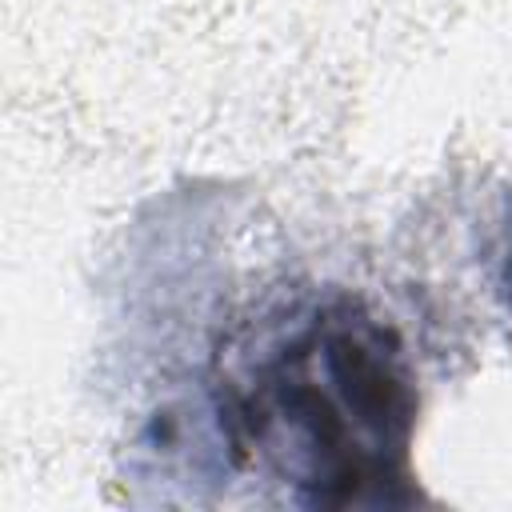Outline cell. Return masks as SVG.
Wrapping results in <instances>:
<instances>
[{"label":"cell","instance_id":"obj_2","mask_svg":"<svg viewBox=\"0 0 512 512\" xmlns=\"http://www.w3.org/2000/svg\"><path fill=\"white\" fill-rule=\"evenodd\" d=\"M500 288H504V296L512 304V236H508V252H504V264H500Z\"/></svg>","mask_w":512,"mask_h":512},{"label":"cell","instance_id":"obj_1","mask_svg":"<svg viewBox=\"0 0 512 512\" xmlns=\"http://www.w3.org/2000/svg\"><path fill=\"white\" fill-rule=\"evenodd\" d=\"M416 408L400 336L356 300H332L248 384L224 388L220 424L312 508H404L420 496L408 468Z\"/></svg>","mask_w":512,"mask_h":512}]
</instances>
